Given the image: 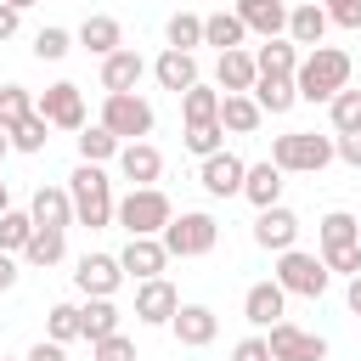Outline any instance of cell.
Masks as SVG:
<instances>
[{
  "mask_svg": "<svg viewBox=\"0 0 361 361\" xmlns=\"http://www.w3.org/2000/svg\"><path fill=\"white\" fill-rule=\"evenodd\" d=\"M68 197H73V226H90V231H107L118 220V197H113V180L102 164H79L68 175Z\"/></svg>",
  "mask_w": 361,
  "mask_h": 361,
  "instance_id": "1",
  "label": "cell"
},
{
  "mask_svg": "<svg viewBox=\"0 0 361 361\" xmlns=\"http://www.w3.org/2000/svg\"><path fill=\"white\" fill-rule=\"evenodd\" d=\"M293 85H299V102H333L338 90H350V56L338 45H316L299 62Z\"/></svg>",
  "mask_w": 361,
  "mask_h": 361,
  "instance_id": "2",
  "label": "cell"
},
{
  "mask_svg": "<svg viewBox=\"0 0 361 361\" xmlns=\"http://www.w3.org/2000/svg\"><path fill=\"white\" fill-rule=\"evenodd\" d=\"M333 158H338L333 135H316V130H288V135L271 141V164L282 175H322Z\"/></svg>",
  "mask_w": 361,
  "mask_h": 361,
  "instance_id": "3",
  "label": "cell"
},
{
  "mask_svg": "<svg viewBox=\"0 0 361 361\" xmlns=\"http://www.w3.org/2000/svg\"><path fill=\"white\" fill-rule=\"evenodd\" d=\"M169 220H175V203H169L158 186H130V192L118 197V220H113V226H124L130 237H164Z\"/></svg>",
  "mask_w": 361,
  "mask_h": 361,
  "instance_id": "4",
  "label": "cell"
},
{
  "mask_svg": "<svg viewBox=\"0 0 361 361\" xmlns=\"http://www.w3.org/2000/svg\"><path fill=\"white\" fill-rule=\"evenodd\" d=\"M214 243H220V220L203 214V209H180V214L164 226L169 259H203V254H214Z\"/></svg>",
  "mask_w": 361,
  "mask_h": 361,
  "instance_id": "5",
  "label": "cell"
},
{
  "mask_svg": "<svg viewBox=\"0 0 361 361\" xmlns=\"http://www.w3.org/2000/svg\"><path fill=\"white\" fill-rule=\"evenodd\" d=\"M271 276L282 282V293H299V299H322L327 282H333V271L322 265V254H305V248L276 254V271H271Z\"/></svg>",
  "mask_w": 361,
  "mask_h": 361,
  "instance_id": "6",
  "label": "cell"
},
{
  "mask_svg": "<svg viewBox=\"0 0 361 361\" xmlns=\"http://www.w3.org/2000/svg\"><path fill=\"white\" fill-rule=\"evenodd\" d=\"M34 113H39L51 130H68V135H79V130H85V90H79L73 79H56V85H45V90H39Z\"/></svg>",
  "mask_w": 361,
  "mask_h": 361,
  "instance_id": "7",
  "label": "cell"
},
{
  "mask_svg": "<svg viewBox=\"0 0 361 361\" xmlns=\"http://www.w3.org/2000/svg\"><path fill=\"white\" fill-rule=\"evenodd\" d=\"M96 124H107L118 141H147V135H152V102H147V96H135V90H124V96H107Z\"/></svg>",
  "mask_w": 361,
  "mask_h": 361,
  "instance_id": "8",
  "label": "cell"
},
{
  "mask_svg": "<svg viewBox=\"0 0 361 361\" xmlns=\"http://www.w3.org/2000/svg\"><path fill=\"white\" fill-rule=\"evenodd\" d=\"M265 344H271V361H327V338L305 333L299 322H276L265 333Z\"/></svg>",
  "mask_w": 361,
  "mask_h": 361,
  "instance_id": "9",
  "label": "cell"
},
{
  "mask_svg": "<svg viewBox=\"0 0 361 361\" xmlns=\"http://www.w3.org/2000/svg\"><path fill=\"white\" fill-rule=\"evenodd\" d=\"M118 282H124L118 254H85V259L73 265V288H79L85 299H113V293H118Z\"/></svg>",
  "mask_w": 361,
  "mask_h": 361,
  "instance_id": "10",
  "label": "cell"
},
{
  "mask_svg": "<svg viewBox=\"0 0 361 361\" xmlns=\"http://www.w3.org/2000/svg\"><path fill=\"white\" fill-rule=\"evenodd\" d=\"M180 310V293L169 276H152V282H135V322L141 327H169Z\"/></svg>",
  "mask_w": 361,
  "mask_h": 361,
  "instance_id": "11",
  "label": "cell"
},
{
  "mask_svg": "<svg viewBox=\"0 0 361 361\" xmlns=\"http://www.w3.org/2000/svg\"><path fill=\"white\" fill-rule=\"evenodd\" d=\"M197 180H203V192L209 197H243V180H248V164L237 158V152H214V158H203V169H197Z\"/></svg>",
  "mask_w": 361,
  "mask_h": 361,
  "instance_id": "12",
  "label": "cell"
},
{
  "mask_svg": "<svg viewBox=\"0 0 361 361\" xmlns=\"http://www.w3.org/2000/svg\"><path fill=\"white\" fill-rule=\"evenodd\" d=\"M243 316H248V327H259V333H271L276 322H288V293H282V282L271 276V282H254L248 293H243Z\"/></svg>",
  "mask_w": 361,
  "mask_h": 361,
  "instance_id": "13",
  "label": "cell"
},
{
  "mask_svg": "<svg viewBox=\"0 0 361 361\" xmlns=\"http://www.w3.org/2000/svg\"><path fill=\"white\" fill-rule=\"evenodd\" d=\"M113 164H118V175H124L130 186H158V175H164V152H158L152 141H124Z\"/></svg>",
  "mask_w": 361,
  "mask_h": 361,
  "instance_id": "14",
  "label": "cell"
},
{
  "mask_svg": "<svg viewBox=\"0 0 361 361\" xmlns=\"http://www.w3.org/2000/svg\"><path fill=\"white\" fill-rule=\"evenodd\" d=\"M254 243L265 248V254H288L293 243H299V214L293 209H259V220H254Z\"/></svg>",
  "mask_w": 361,
  "mask_h": 361,
  "instance_id": "15",
  "label": "cell"
},
{
  "mask_svg": "<svg viewBox=\"0 0 361 361\" xmlns=\"http://www.w3.org/2000/svg\"><path fill=\"white\" fill-rule=\"evenodd\" d=\"M118 265H124V276L152 282V276H164L169 248H164V237H130V243H124V254H118Z\"/></svg>",
  "mask_w": 361,
  "mask_h": 361,
  "instance_id": "16",
  "label": "cell"
},
{
  "mask_svg": "<svg viewBox=\"0 0 361 361\" xmlns=\"http://www.w3.org/2000/svg\"><path fill=\"white\" fill-rule=\"evenodd\" d=\"M169 333H175V344H186V350H203V344H214V333H220V316H214L209 305H180V310H175V322H169Z\"/></svg>",
  "mask_w": 361,
  "mask_h": 361,
  "instance_id": "17",
  "label": "cell"
},
{
  "mask_svg": "<svg viewBox=\"0 0 361 361\" xmlns=\"http://www.w3.org/2000/svg\"><path fill=\"white\" fill-rule=\"evenodd\" d=\"M254 79H259L254 51H220V62H214V90L220 96H248Z\"/></svg>",
  "mask_w": 361,
  "mask_h": 361,
  "instance_id": "18",
  "label": "cell"
},
{
  "mask_svg": "<svg viewBox=\"0 0 361 361\" xmlns=\"http://www.w3.org/2000/svg\"><path fill=\"white\" fill-rule=\"evenodd\" d=\"M231 11H237L243 28L259 34V39H282V34H288V6H282V0H237Z\"/></svg>",
  "mask_w": 361,
  "mask_h": 361,
  "instance_id": "19",
  "label": "cell"
},
{
  "mask_svg": "<svg viewBox=\"0 0 361 361\" xmlns=\"http://www.w3.org/2000/svg\"><path fill=\"white\" fill-rule=\"evenodd\" d=\"M90 56H113V51H124V28H118V17H107V11H90L85 23H79V34H73Z\"/></svg>",
  "mask_w": 361,
  "mask_h": 361,
  "instance_id": "20",
  "label": "cell"
},
{
  "mask_svg": "<svg viewBox=\"0 0 361 361\" xmlns=\"http://www.w3.org/2000/svg\"><path fill=\"white\" fill-rule=\"evenodd\" d=\"M141 73H147L141 51H135V45H124V51H113V56L102 62V90H107V96H124V90H135V85H141Z\"/></svg>",
  "mask_w": 361,
  "mask_h": 361,
  "instance_id": "21",
  "label": "cell"
},
{
  "mask_svg": "<svg viewBox=\"0 0 361 361\" xmlns=\"http://www.w3.org/2000/svg\"><path fill=\"white\" fill-rule=\"evenodd\" d=\"M152 79H158L164 90L186 96V90L197 85V51H169V45H164V56L152 62Z\"/></svg>",
  "mask_w": 361,
  "mask_h": 361,
  "instance_id": "22",
  "label": "cell"
},
{
  "mask_svg": "<svg viewBox=\"0 0 361 361\" xmlns=\"http://www.w3.org/2000/svg\"><path fill=\"white\" fill-rule=\"evenodd\" d=\"M28 214H34V226H45V231H68V226H73V197H68V186H39L34 203H28Z\"/></svg>",
  "mask_w": 361,
  "mask_h": 361,
  "instance_id": "23",
  "label": "cell"
},
{
  "mask_svg": "<svg viewBox=\"0 0 361 361\" xmlns=\"http://www.w3.org/2000/svg\"><path fill=\"white\" fill-rule=\"evenodd\" d=\"M282 169L271 164V158H259V164H248V180H243V197L254 203V209H276L282 203Z\"/></svg>",
  "mask_w": 361,
  "mask_h": 361,
  "instance_id": "24",
  "label": "cell"
},
{
  "mask_svg": "<svg viewBox=\"0 0 361 361\" xmlns=\"http://www.w3.org/2000/svg\"><path fill=\"white\" fill-rule=\"evenodd\" d=\"M333 23H327V11H322V0H305V6H288V39L293 45H322V34H327Z\"/></svg>",
  "mask_w": 361,
  "mask_h": 361,
  "instance_id": "25",
  "label": "cell"
},
{
  "mask_svg": "<svg viewBox=\"0 0 361 361\" xmlns=\"http://www.w3.org/2000/svg\"><path fill=\"white\" fill-rule=\"evenodd\" d=\"M118 305L113 299H85L79 305V338H90V344H102V338H113L118 333Z\"/></svg>",
  "mask_w": 361,
  "mask_h": 361,
  "instance_id": "26",
  "label": "cell"
},
{
  "mask_svg": "<svg viewBox=\"0 0 361 361\" xmlns=\"http://www.w3.org/2000/svg\"><path fill=\"white\" fill-rule=\"evenodd\" d=\"M248 96L259 102V113H271V118H276V113H288V107L299 102V85H293V79H282V73H259Z\"/></svg>",
  "mask_w": 361,
  "mask_h": 361,
  "instance_id": "27",
  "label": "cell"
},
{
  "mask_svg": "<svg viewBox=\"0 0 361 361\" xmlns=\"http://www.w3.org/2000/svg\"><path fill=\"white\" fill-rule=\"evenodd\" d=\"M299 62H305V56H299V45H293L288 34H282V39H265V45L254 51V68H259V73H282V79H293Z\"/></svg>",
  "mask_w": 361,
  "mask_h": 361,
  "instance_id": "28",
  "label": "cell"
},
{
  "mask_svg": "<svg viewBox=\"0 0 361 361\" xmlns=\"http://www.w3.org/2000/svg\"><path fill=\"white\" fill-rule=\"evenodd\" d=\"M220 124H226V135H254L265 124V113L254 96H220Z\"/></svg>",
  "mask_w": 361,
  "mask_h": 361,
  "instance_id": "29",
  "label": "cell"
},
{
  "mask_svg": "<svg viewBox=\"0 0 361 361\" xmlns=\"http://www.w3.org/2000/svg\"><path fill=\"white\" fill-rule=\"evenodd\" d=\"M243 39H248V28H243L237 11H214V17H203V45H214V51H243Z\"/></svg>",
  "mask_w": 361,
  "mask_h": 361,
  "instance_id": "30",
  "label": "cell"
},
{
  "mask_svg": "<svg viewBox=\"0 0 361 361\" xmlns=\"http://www.w3.org/2000/svg\"><path fill=\"white\" fill-rule=\"evenodd\" d=\"M73 141H79V164H107V158H118V147H124L107 124H85Z\"/></svg>",
  "mask_w": 361,
  "mask_h": 361,
  "instance_id": "31",
  "label": "cell"
},
{
  "mask_svg": "<svg viewBox=\"0 0 361 361\" xmlns=\"http://www.w3.org/2000/svg\"><path fill=\"white\" fill-rule=\"evenodd\" d=\"M316 243L322 248H350V243H361V220L344 214V209H327L322 226H316Z\"/></svg>",
  "mask_w": 361,
  "mask_h": 361,
  "instance_id": "32",
  "label": "cell"
},
{
  "mask_svg": "<svg viewBox=\"0 0 361 361\" xmlns=\"http://www.w3.org/2000/svg\"><path fill=\"white\" fill-rule=\"evenodd\" d=\"M180 118H186V124H209V118H220V90L197 79V85L180 96Z\"/></svg>",
  "mask_w": 361,
  "mask_h": 361,
  "instance_id": "33",
  "label": "cell"
},
{
  "mask_svg": "<svg viewBox=\"0 0 361 361\" xmlns=\"http://www.w3.org/2000/svg\"><path fill=\"white\" fill-rule=\"evenodd\" d=\"M34 231H39V226H34L28 209H6V214H0V254H23Z\"/></svg>",
  "mask_w": 361,
  "mask_h": 361,
  "instance_id": "34",
  "label": "cell"
},
{
  "mask_svg": "<svg viewBox=\"0 0 361 361\" xmlns=\"http://www.w3.org/2000/svg\"><path fill=\"white\" fill-rule=\"evenodd\" d=\"M164 39H169V51H197L203 45V17L197 11H175L164 23Z\"/></svg>",
  "mask_w": 361,
  "mask_h": 361,
  "instance_id": "35",
  "label": "cell"
},
{
  "mask_svg": "<svg viewBox=\"0 0 361 361\" xmlns=\"http://www.w3.org/2000/svg\"><path fill=\"white\" fill-rule=\"evenodd\" d=\"M62 254H68V231H45V226H39V231L28 237V248H23V259H28V265H39V271H45V265H56Z\"/></svg>",
  "mask_w": 361,
  "mask_h": 361,
  "instance_id": "36",
  "label": "cell"
},
{
  "mask_svg": "<svg viewBox=\"0 0 361 361\" xmlns=\"http://www.w3.org/2000/svg\"><path fill=\"white\" fill-rule=\"evenodd\" d=\"M23 118H34V96H28V85H0V130L11 135Z\"/></svg>",
  "mask_w": 361,
  "mask_h": 361,
  "instance_id": "37",
  "label": "cell"
},
{
  "mask_svg": "<svg viewBox=\"0 0 361 361\" xmlns=\"http://www.w3.org/2000/svg\"><path fill=\"white\" fill-rule=\"evenodd\" d=\"M327 118H333V135H361V90H338L327 102Z\"/></svg>",
  "mask_w": 361,
  "mask_h": 361,
  "instance_id": "38",
  "label": "cell"
},
{
  "mask_svg": "<svg viewBox=\"0 0 361 361\" xmlns=\"http://www.w3.org/2000/svg\"><path fill=\"white\" fill-rule=\"evenodd\" d=\"M45 338H51V344L79 338V305H73V299H56V305L45 310Z\"/></svg>",
  "mask_w": 361,
  "mask_h": 361,
  "instance_id": "39",
  "label": "cell"
},
{
  "mask_svg": "<svg viewBox=\"0 0 361 361\" xmlns=\"http://www.w3.org/2000/svg\"><path fill=\"white\" fill-rule=\"evenodd\" d=\"M186 152H197V158H214L220 147H226V124L220 118H209V124H186Z\"/></svg>",
  "mask_w": 361,
  "mask_h": 361,
  "instance_id": "40",
  "label": "cell"
},
{
  "mask_svg": "<svg viewBox=\"0 0 361 361\" xmlns=\"http://www.w3.org/2000/svg\"><path fill=\"white\" fill-rule=\"evenodd\" d=\"M45 141H51V124L34 113V118H23L17 130H11V152H45Z\"/></svg>",
  "mask_w": 361,
  "mask_h": 361,
  "instance_id": "41",
  "label": "cell"
},
{
  "mask_svg": "<svg viewBox=\"0 0 361 361\" xmlns=\"http://www.w3.org/2000/svg\"><path fill=\"white\" fill-rule=\"evenodd\" d=\"M68 51H73V34H68V28H39V34H34V56H39V62H62Z\"/></svg>",
  "mask_w": 361,
  "mask_h": 361,
  "instance_id": "42",
  "label": "cell"
},
{
  "mask_svg": "<svg viewBox=\"0 0 361 361\" xmlns=\"http://www.w3.org/2000/svg\"><path fill=\"white\" fill-rule=\"evenodd\" d=\"M322 265H327L333 276H361V243H350V248H322Z\"/></svg>",
  "mask_w": 361,
  "mask_h": 361,
  "instance_id": "43",
  "label": "cell"
},
{
  "mask_svg": "<svg viewBox=\"0 0 361 361\" xmlns=\"http://www.w3.org/2000/svg\"><path fill=\"white\" fill-rule=\"evenodd\" d=\"M90 361H135V338H124V333H113V338H102V344H90Z\"/></svg>",
  "mask_w": 361,
  "mask_h": 361,
  "instance_id": "44",
  "label": "cell"
},
{
  "mask_svg": "<svg viewBox=\"0 0 361 361\" xmlns=\"http://www.w3.org/2000/svg\"><path fill=\"white\" fill-rule=\"evenodd\" d=\"M231 361H271V344H265V333H248V338L231 350Z\"/></svg>",
  "mask_w": 361,
  "mask_h": 361,
  "instance_id": "45",
  "label": "cell"
},
{
  "mask_svg": "<svg viewBox=\"0 0 361 361\" xmlns=\"http://www.w3.org/2000/svg\"><path fill=\"white\" fill-rule=\"evenodd\" d=\"M333 147H338V158L350 169H361V135H333Z\"/></svg>",
  "mask_w": 361,
  "mask_h": 361,
  "instance_id": "46",
  "label": "cell"
},
{
  "mask_svg": "<svg viewBox=\"0 0 361 361\" xmlns=\"http://www.w3.org/2000/svg\"><path fill=\"white\" fill-rule=\"evenodd\" d=\"M17 28H23V11H17V6H6V0H0V45H6V39H11V34H17Z\"/></svg>",
  "mask_w": 361,
  "mask_h": 361,
  "instance_id": "47",
  "label": "cell"
},
{
  "mask_svg": "<svg viewBox=\"0 0 361 361\" xmlns=\"http://www.w3.org/2000/svg\"><path fill=\"white\" fill-rule=\"evenodd\" d=\"M23 361H68V350H62V344H51V338H39V344H34Z\"/></svg>",
  "mask_w": 361,
  "mask_h": 361,
  "instance_id": "48",
  "label": "cell"
},
{
  "mask_svg": "<svg viewBox=\"0 0 361 361\" xmlns=\"http://www.w3.org/2000/svg\"><path fill=\"white\" fill-rule=\"evenodd\" d=\"M11 288H17V259L0 254V293H11Z\"/></svg>",
  "mask_w": 361,
  "mask_h": 361,
  "instance_id": "49",
  "label": "cell"
},
{
  "mask_svg": "<svg viewBox=\"0 0 361 361\" xmlns=\"http://www.w3.org/2000/svg\"><path fill=\"white\" fill-rule=\"evenodd\" d=\"M344 305L361 316V276H350V288H344Z\"/></svg>",
  "mask_w": 361,
  "mask_h": 361,
  "instance_id": "50",
  "label": "cell"
},
{
  "mask_svg": "<svg viewBox=\"0 0 361 361\" xmlns=\"http://www.w3.org/2000/svg\"><path fill=\"white\" fill-rule=\"evenodd\" d=\"M6 152H11V135H6V130H0V164H6Z\"/></svg>",
  "mask_w": 361,
  "mask_h": 361,
  "instance_id": "51",
  "label": "cell"
},
{
  "mask_svg": "<svg viewBox=\"0 0 361 361\" xmlns=\"http://www.w3.org/2000/svg\"><path fill=\"white\" fill-rule=\"evenodd\" d=\"M6 209H11V192H6V180H0V214H6Z\"/></svg>",
  "mask_w": 361,
  "mask_h": 361,
  "instance_id": "52",
  "label": "cell"
},
{
  "mask_svg": "<svg viewBox=\"0 0 361 361\" xmlns=\"http://www.w3.org/2000/svg\"><path fill=\"white\" fill-rule=\"evenodd\" d=\"M338 6H350V0H322V11H338Z\"/></svg>",
  "mask_w": 361,
  "mask_h": 361,
  "instance_id": "53",
  "label": "cell"
},
{
  "mask_svg": "<svg viewBox=\"0 0 361 361\" xmlns=\"http://www.w3.org/2000/svg\"><path fill=\"white\" fill-rule=\"evenodd\" d=\"M6 6H17V11H28V6H39V0H6Z\"/></svg>",
  "mask_w": 361,
  "mask_h": 361,
  "instance_id": "54",
  "label": "cell"
},
{
  "mask_svg": "<svg viewBox=\"0 0 361 361\" xmlns=\"http://www.w3.org/2000/svg\"><path fill=\"white\" fill-rule=\"evenodd\" d=\"M0 361H11V355H0Z\"/></svg>",
  "mask_w": 361,
  "mask_h": 361,
  "instance_id": "55",
  "label": "cell"
},
{
  "mask_svg": "<svg viewBox=\"0 0 361 361\" xmlns=\"http://www.w3.org/2000/svg\"><path fill=\"white\" fill-rule=\"evenodd\" d=\"M355 220H361V214H355Z\"/></svg>",
  "mask_w": 361,
  "mask_h": 361,
  "instance_id": "56",
  "label": "cell"
}]
</instances>
